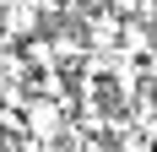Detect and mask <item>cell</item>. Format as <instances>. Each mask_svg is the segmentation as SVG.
I'll return each mask as SVG.
<instances>
[{
    "label": "cell",
    "instance_id": "6da1fadb",
    "mask_svg": "<svg viewBox=\"0 0 157 152\" xmlns=\"http://www.w3.org/2000/svg\"><path fill=\"white\" fill-rule=\"evenodd\" d=\"M65 109L71 103H60V98H27V109H22V120H27V130L38 141H60L65 130H71V120H65Z\"/></svg>",
    "mask_w": 157,
    "mask_h": 152
},
{
    "label": "cell",
    "instance_id": "7a4b0ae2",
    "mask_svg": "<svg viewBox=\"0 0 157 152\" xmlns=\"http://www.w3.org/2000/svg\"><path fill=\"white\" fill-rule=\"evenodd\" d=\"M22 60L38 65V71H60V44H54L49 33H38V38H27V44H22Z\"/></svg>",
    "mask_w": 157,
    "mask_h": 152
}]
</instances>
